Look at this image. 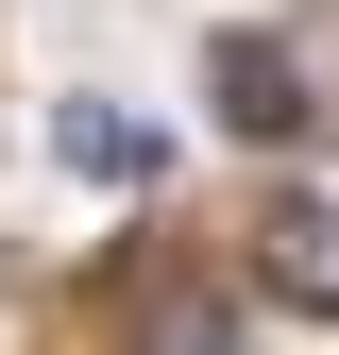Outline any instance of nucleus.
Listing matches in <instances>:
<instances>
[{
  "instance_id": "nucleus-4",
  "label": "nucleus",
  "mask_w": 339,
  "mask_h": 355,
  "mask_svg": "<svg viewBox=\"0 0 339 355\" xmlns=\"http://www.w3.org/2000/svg\"><path fill=\"white\" fill-rule=\"evenodd\" d=\"M136 355H238V338H221L204 288H153V304H136Z\"/></svg>"
},
{
  "instance_id": "nucleus-1",
  "label": "nucleus",
  "mask_w": 339,
  "mask_h": 355,
  "mask_svg": "<svg viewBox=\"0 0 339 355\" xmlns=\"http://www.w3.org/2000/svg\"><path fill=\"white\" fill-rule=\"evenodd\" d=\"M254 288H272L288 322H339V203H306V187H288L272 220H254Z\"/></svg>"
},
{
  "instance_id": "nucleus-3",
  "label": "nucleus",
  "mask_w": 339,
  "mask_h": 355,
  "mask_svg": "<svg viewBox=\"0 0 339 355\" xmlns=\"http://www.w3.org/2000/svg\"><path fill=\"white\" fill-rule=\"evenodd\" d=\"M51 153L85 169V187H170V136H136L119 102H51Z\"/></svg>"
},
{
  "instance_id": "nucleus-2",
  "label": "nucleus",
  "mask_w": 339,
  "mask_h": 355,
  "mask_svg": "<svg viewBox=\"0 0 339 355\" xmlns=\"http://www.w3.org/2000/svg\"><path fill=\"white\" fill-rule=\"evenodd\" d=\"M204 85H221V119H238L254 153H306V119H322V102H306V68H288L272 34H221V68H204Z\"/></svg>"
}]
</instances>
